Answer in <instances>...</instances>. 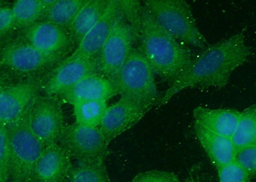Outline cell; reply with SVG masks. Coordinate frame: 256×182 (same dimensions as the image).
Instances as JSON below:
<instances>
[{
    "label": "cell",
    "mask_w": 256,
    "mask_h": 182,
    "mask_svg": "<svg viewBox=\"0 0 256 182\" xmlns=\"http://www.w3.org/2000/svg\"><path fill=\"white\" fill-rule=\"evenodd\" d=\"M118 94L112 79L100 74L84 79L61 94L64 101L74 104L84 101H107Z\"/></svg>",
    "instance_id": "2e32d148"
},
{
    "label": "cell",
    "mask_w": 256,
    "mask_h": 182,
    "mask_svg": "<svg viewBox=\"0 0 256 182\" xmlns=\"http://www.w3.org/2000/svg\"><path fill=\"white\" fill-rule=\"evenodd\" d=\"M68 182H110L104 160L78 163L73 166Z\"/></svg>",
    "instance_id": "7402d4cb"
},
{
    "label": "cell",
    "mask_w": 256,
    "mask_h": 182,
    "mask_svg": "<svg viewBox=\"0 0 256 182\" xmlns=\"http://www.w3.org/2000/svg\"><path fill=\"white\" fill-rule=\"evenodd\" d=\"M235 161L246 171L251 180L256 178V144L238 152Z\"/></svg>",
    "instance_id": "4316f807"
},
{
    "label": "cell",
    "mask_w": 256,
    "mask_h": 182,
    "mask_svg": "<svg viewBox=\"0 0 256 182\" xmlns=\"http://www.w3.org/2000/svg\"><path fill=\"white\" fill-rule=\"evenodd\" d=\"M15 24L14 15L12 8L4 6L0 8V33L2 35L8 33Z\"/></svg>",
    "instance_id": "83f0119b"
},
{
    "label": "cell",
    "mask_w": 256,
    "mask_h": 182,
    "mask_svg": "<svg viewBox=\"0 0 256 182\" xmlns=\"http://www.w3.org/2000/svg\"><path fill=\"white\" fill-rule=\"evenodd\" d=\"M64 182H68L67 181Z\"/></svg>",
    "instance_id": "1f68e13d"
},
{
    "label": "cell",
    "mask_w": 256,
    "mask_h": 182,
    "mask_svg": "<svg viewBox=\"0 0 256 182\" xmlns=\"http://www.w3.org/2000/svg\"><path fill=\"white\" fill-rule=\"evenodd\" d=\"M154 182H180V181L174 173L158 171Z\"/></svg>",
    "instance_id": "f1b7e54d"
},
{
    "label": "cell",
    "mask_w": 256,
    "mask_h": 182,
    "mask_svg": "<svg viewBox=\"0 0 256 182\" xmlns=\"http://www.w3.org/2000/svg\"><path fill=\"white\" fill-rule=\"evenodd\" d=\"M195 133L217 171L235 161L237 151L232 138L218 135L196 125Z\"/></svg>",
    "instance_id": "ac0fdd59"
},
{
    "label": "cell",
    "mask_w": 256,
    "mask_h": 182,
    "mask_svg": "<svg viewBox=\"0 0 256 182\" xmlns=\"http://www.w3.org/2000/svg\"><path fill=\"white\" fill-rule=\"evenodd\" d=\"M112 80L121 97L150 109L157 105L159 99L154 72L141 49H132Z\"/></svg>",
    "instance_id": "277c9868"
},
{
    "label": "cell",
    "mask_w": 256,
    "mask_h": 182,
    "mask_svg": "<svg viewBox=\"0 0 256 182\" xmlns=\"http://www.w3.org/2000/svg\"><path fill=\"white\" fill-rule=\"evenodd\" d=\"M186 182H196V181H194L193 179H190Z\"/></svg>",
    "instance_id": "4dcf8cb0"
},
{
    "label": "cell",
    "mask_w": 256,
    "mask_h": 182,
    "mask_svg": "<svg viewBox=\"0 0 256 182\" xmlns=\"http://www.w3.org/2000/svg\"><path fill=\"white\" fill-rule=\"evenodd\" d=\"M72 157L62 146L46 147L34 170L33 182H64L73 168Z\"/></svg>",
    "instance_id": "4fadbf2b"
},
{
    "label": "cell",
    "mask_w": 256,
    "mask_h": 182,
    "mask_svg": "<svg viewBox=\"0 0 256 182\" xmlns=\"http://www.w3.org/2000/svg\"><path fill=\"white\" fill-rule=\"evenodd\" d=\"M31 108L32 104L19 118L6 126L12 156L10 182H33L36 163L46 148L32 130Z\"/></svg>",
    "instance_id": "3957f363"
},
{
    "label": "cell",
    "mask_w": 256,
    "mask_h": 182,
    "mask_svg": "<svg viewBox=\"0 0 256 182\" xmlns=\"http://www.w3.org/2000/svg\"><path fill=\"white\" fill-rule=\"evenodd\" d=\"M134 28L118 17L98 56L99 72L113 79L132 51Z\"/></svg>",
    "instance_id": "52a82bcc"
},
{
    "label": "cell",
    "mask_w": 256,
    "mask_h": 182,
    "mask_svg": "<svg viewBox=\"0 0 256 182\" xmlns=\"http://www.w3.org/2000/svg\"><path fill=\"white\" fill-rule=\"evenodd\" d=\"M136 24L144 56L154 73L171 85L190 65L192 51L164 30L146 7Z\"/></svg>",
    "instance_id": "7a4b0ae2"
},
{
    "label": "cell",
    "mask_w": 256,
    "mask_h": 182,
    "mask_svg": "<svg viewBox=\"0 0 256 182\" xmlns=\"http://www.w3.org/2000/svg\"><path fill=\"white\" fill-rule=\"evenodd\" d=\"M145 7L158 23L184 44L203 49L208 46L188 2L184 0H148Z\"/></svg>",
    "instance_id": "5b68a950"
},
{
    "label": "cell",
    "mask_w": 256,
    "mask_h": 182,
    "mask_svg": "<svg viewBox=\"0 0 256 182\" xmlns=\"http://www.w3.org/2000/svg\"><path fill=\"white\" fill-rule=\"evenodd\" d=\"M58 143L79 163L104 161L108 154L110 142L99 127L66 126Z\"/></svg>",
    "instance_id": "8992f818"
},
{
    "label": "cell",
    "mask_w": 256,
    "mask_h": 182,
    "mask_svg": "<svg viewBox=\"0 0 256 182\" xmlns=\"http://www.w3.org/2000/svg\"><path fill=\"white\" fill-rule=\"evenodd\" d=\"M11 157L8 128L0 125V182H10Z\"/></svg>",
    "instance_id": "d4e9b609"
},
{
    "label": "cell",
    "mask_w": 256,
    "mask_h": 182,
    "mask_svg": "<svg viewBox=\"0 0 256 182\" xmlns=\"http://www.w3.org/2000/svg\"><path fill=\"white\" fill-rule=\"evenodd\" d=\"M110 1L111 0H88L68 29V34L72 42L79 44L102 17Z\"/></svg>",
    "instance_id": "d6986e66"
},
{
    "label": "cell",
    "mask_w": 256,
    "mask_h": 182,
    "mask_svg": "<svg viewBox=\"0 0 256 182\" xmlns=\"http://www.w3.org/2000/svg\"><path fill=\"white\" fill-rule=\"evenodd\" d=\"M100 74L98 57L63 61L46 82L44 92L49 96L60 95L86 76Z\"/></svg>",
    "instance_id": "30bf717a"
},
{
    "label": "cell",
    "mask_w": 256,
    "mask_h": 182,
    "mask_svg": "<svg viewBox=\"0 0 256 182\" xmlns=\"http://www.w3.org/2000/svg\"><path fill=\"white\" fill-rule=\"evenodd\" d=\"M40 88V82L33 78L11 87L2 88L0 125L8 126L19 118L36 99Z\"/></svg>",
    "instance_id": "7c38bea8"
},
{
    "label": "cell",
    "mask_w": 256,
    "mask_h": 182,
    "mask_svg": "<svg viewBox=\"0 0 256 182\" xmlns=\"http://www.w3.org/2000/svg\"><path fill=\"white\" fill-rule=\"evenodd\" d=\"M12 10L15 24L26 28L36 23L46 12L42 0H18L14 3Z\"/></svg>",
    "instance_id": "cb8c5ba5"
},
{
    "label": "cell",
    "mask_w": 256,
    "mask_h": 182,
    "mask_svg": "<svg viewBox=\"0 0 256 182\" xmlns=\"http://www.w3.org/2000/svg\"><path fill=\"white\" fill-rule=\"evenodd\" d=\"M158 171H148L136 175L132 182H154Z\"/></svg>",
    "instance_id": "f546056e"
},
{
    "label": "cell",
    "mask_w": 256,
    "mask_h": 182,
    "mask_svg": "<svg viewBox=\"0 0 256 182\" xmlns=\"http://www.w3.org/2000/svg\"><path fill=\"white\" fill-rule=\"evenodd\" d=\"M58 58L42 53L25 41L4 47L2 63L15 71L30 73L42 69Z\"/></svg>",
    "instance_id": "9a60e30c"
},
{
    "label": "cell",
    "mask_w": 256,
    "mask_h": 182,
    "mask_svg": "<svg viewBox=\"0 0 256 182\" xmlns=\"http://www.w3.org/2000/svg\"><path fill=\"white\" fill-rule=\"evenodd\" d=\"M76 122L84 126L98 127L108 107L106 101H84L73 104Z\"/></svg>",
    "instance_id": "603a6c76"
},
{
    "label": "cell",
    "mask_w": 256,
    "mask_h": 182,
    "mask_svg": "<svg viewBox=\"0 0 256 182\" xmlns=\"http://www.w3.org/2000/svg\"><path fill=\"white\" fill-rule=\"evenodd\" d=\"M121 8L120 1L111 0L110 3L97 23L80 41L74 53L65 61L98 57L116 20L121 15Z\"/></svg>",
    "instance_id": "8fae6325"
},
{
    "label": "cell",
    "mask_w": 256,
    "mask_h": 182,
    "mask_svg": "<svg viewBox=\"0 0 256 182\" xmlns=\"http://www.w3.org/2000/svg\"><path fill=\"white\" fill-rule=\"evenodd\" d=\"M241 111L230 109L198 107L194 111L196 126L218 135L232 138L238 124Z\"/></svg>",
    "instance_id": "e0dca14e"
},
{
    "label": "cell",
    "mask_w": 256,
    "mask_h": 182,
    "mask_svg": "<svg viewBox=\"0 0 256 182\" xmlns=\"http://www.w3.org/2000/svg\"><path fill=\"white\" fill-rule=\"evenodd\" d=\"M232 140L237 153L256 144V104L242 111Z\"/></svg>",
    "instance_id": "44dd1931"
},
{
    "label": "cell",
    "mask_w": 256,
    "mask_h": 182,
    "mask_svg": "<svg viewBox=\"0 0 256 182\" xmlns=\"http://www.w3.org/2000/svg\"><path fill=\"white\" fill-rule=\"evenodd\" d=\"M25 38L42 53L60 56L72 40L67 31L47 20L36 22L26 28Z\"/></svg>",
    "instance_id": "5bb4252c"
},
{
    "label": "cell",
    "mask_w": 256,
    "mask_h": 182,
    "mask_svg": "<svg viewBox=\"0 0 256 182\" xmlns=\"http://www.w3.org/2000/svg\"><path fill=\"white\" fill-rule=\"evenodd\" d=\"M219 182H250V179L236 161L218 171Z\"/></svg>",
    "instance_id": "484cf974"
},
{
    "label": "cell",
    "mask_w": 256,
    "mask_h": 182,
    "mask_svg": "<svg viewBox=\"0 0 256 182\" xmlns=\"http://www.w3.org/2000/svg\"><path fill=\"white\" fill-rule=\"evenodd\" d=\"M250 54L244 32L208 45L194 57L188 69L170 85L157 105H166L174 95L188 88L224 87L232 73L244 65Z\"/></svg>",
    "instance_id": "6da1fadb"
},
{
    "label": "cell",
    "mask_w": 256,
    "mask_h": 182,
    "mask_svg": "<svg viewBox=\"0 0 256 182\" xmlns=\"http://www.w3.org/2000/svg\"><path fill=\"white\" fill-rule=\"evenodd\" d=\"M32 130L45 147L58 144L65 124L62 108L54 96L36 97L32 103Z\"/></svg>",
    "instance_id": "ba28073f"
},
{
    "label": "cell",
    "mask_w": 256,
    "mask_h": 182,
    "mask_svg": "<svg viewBox=\"0 0 256 182\" xmlns=\"http://www.w3.org/2000/svg\"></svg>",
    "instance_id": "d6a6232c"
},
{
    "label": "cell",
    "mask_w": 256,
    "mask_h": 182,
    "mask_svg": "<svg viewBox=\"0 0 256 182\" xmlns=\"http://www.w3.org/2000/svg\"><path fill=\"white\" fill-rule=\"evenodd\" d=\"M88 1V0H56L45 12L46 19L68 33L78 13Z\"/></svg>",
    "instance_id": "ffe728a7"
},
{
    "label": "cell",
    "mask_w": 256,
    "mask_h": 182,
    "mask_svg": "<svg viewBox=\"0 0 256 182\" xmlns=\"http://www.w3.org/2000/svg\"><path fill=\"white\" fill-rule=\"evenodd\" d=\"M150 109L128 98L120 97V101L108 107L98 127L110 142L136 126Z\"/></svg>",
    "instance_id": "9c48e42d"
}]
</instances>
